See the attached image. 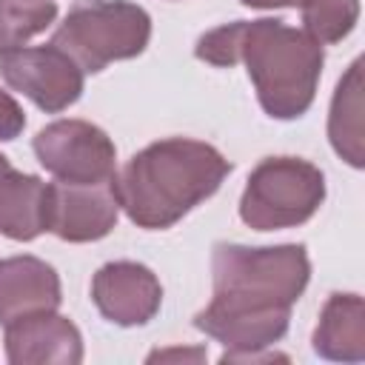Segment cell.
<instances>
[{
  "mask_svg": "<svg viewBox=\"0 0 365 365\" xmlns=\"http://www.w3.org/2000/svg\"><path fill=\"white\" fill-rule=\"evenodd\" d=\"M211 302L194 314V328L225 345L220 362H240L245 354L279 342L291 322V305L311 279L305 245H237L211 248Z\"/></svg>",
  "mask_w": 365,
  "mask_h": 365,
  "instance_id": "6da1fadb",
  "label": "cell"
},
{
  "mask_svg": "<svg viewBox=\"0 0 365 365\" xmlns=\"http://www.w3.org/2000/svg\"><path fill=\"white\" fill-rule=\"evenodd\" d=\"M194 54L217 68L245 63L257 100L274 120H297L311 108L325 63V51L311 34L277 17L217 26L197 40Z\"/></svg>",
  "mask_w": 365,
  "mask_h": 365,
  "instance_id": "7a4b0ae2",
  "label": "cell"
},
{
  "mask_svg": "<svg viewBox=\"0 0 365 365\" xmlns=\"http://www.w3.org/2000/svg\"><path fill=\"white\" fill-rule=\"evenodd\" d=\"M231 163L202 140L165 137L137 151L114 177L120 208L137 228L163 231L217 194Z\"/></svg>",
  "mask_w": 365,
  "mask_h": 365,
  "instance_id": "3957f363",
  "label": "cell"
},
{
  "mask_svg": "<svg viewBox=\"0 0 365 365\" xmlns=\"http://www.w3.org/2000/svg\"><path fill=\"white\" fill-rule=\"evenodd\" d=\"M148 40L151 17L131 0H80L51 34V46L63 48L86 74L143 54Z\"/></svg>",
  "mask_w": 365,
  "mask_h": 365,
  "instance_id": "277c9868",
  "label": "cell"
},
{
  "mask_svg": "<svg viewBox=\"0 0 365 365\" xmlns=\"http://www.w3.org/2000/svg\"><path fill=\"white\" fill-rule=\"evenodd\" d=\"M325 200V174L299 157H265L248 174L240 220L254 231H279L308 222Z\"/></svg>",
  "mask_w": 365,
  "mask_h": 365,
  "instance_id": "5b68a950",
  "label": "cell"
},
{
  "mask_svg": "<svg viewBox=\"0 0 365 365\" xmlns=\"http://www.w3.org/2000/svg\"><path fill=\"white\" fill-rule=\"evenodd\" d=\"M31 148L40 165L63 182H106L117 177V148L88 120H54L34 134Z\"/></svg>",
  "mask_w": 365,
  "mask_h": 365,
  "instance_id": "8992f818",
  "label": "cell"
},
{
  "mask_svg": "<svg viewBox=\"0 0 365 365\" xmlns=\"http://www.w3.org/2000/svg\"><path fill=\"white\" fill-rule=\"evenodd\" d=\"M0 77L9 88L29 97L46 114H57L74 106L86 83V71L51 43L0 51Z\"/></svg>",
  "mask_w": 365,
  "mask_h": 365,
  "instance_id": "52a82bcc",
  "label": "cell"
},
{
  "mask_svg": "<svg viewBox=\"0 0 365 365\" xmlns=\"http://www.w3.org/2000/svg\"><path fill=\"white\" fill-rule=\"evenodd\" d=\"M120 217L114 180L106 182H46V231L63 242L103 240Z\"/></svg>",
  "mask_w": 365,
  "mask_h": 365,
  "instance_id": "ba28073f",
  "label": "cell"
},
{
  "mask_svg": "<svg viewBox=\"0 0 365 365\" xmlns=\"http://www.w3.org/2000/svg\"><path fill=\"white\" fill-rule=\"evenodd\" d=\"M91 302L108 322L134 328L157 317L163 285L148 265L134 259H114L97 268L91 279Z\"/></svg>",
  "mask_w": 365,
  "mask_h": 365,
  "instance_id": "9c48e42d",
  "label": "cell"
},
{
  "mask_svg": "<svg viewBox=\"0 0 365 365\" xmlns=\"http://www.w3.org/2000/svg\"><path fill=\"white\" fill-rule=\"evenodd\" d=\"M11 365H77L83 362L80 328L57 311H34L3 325Z\"/></svg>",
  "mask_w": 365,
  "mask_h": 365,
  "instance_id": "30bf717a",
  "label": "cell"
},
{
  "mask_svg": "<svg viewBox=\"0 0 365 365\" xmlns=\"http://www.w3.org/2000/svg\"><path fill=\"white\" fill-rule=\"evenodd\" d=\"M60 302V277L46 259L29 254L0 259V325L34 311H57Z\"/></svg>",
  "mask_w": 365,
  "mask_h": 365,
  "instance_id": "8fae6325",
  "label": "cell"
},
{
  "mask_svg": "<svg viewBox=\"0 0 365 365\" xmlns=\"http://www.w3.org/2000/svg\"><path fill=\"white\" fill-rule=\"evenodd\" d=\"M314 351L331 362L365 359V302L359 294H331L311 336Z\"/></svg>",
  "mask_w": 365,
  "mask_h": 365,
  "instance_id": "7c38bea8",
  "label": "cell"
},
{
  "mask_svg": "<svg viewBox=\"0 0 365 365\" xmlns=\"http://www.w3.org/2000/svg\"><path fill=\"white\" fill-rule=\"evenodd\" d=\"M46 231V182L34 174H0V234L29 242Z\"/></svg>",
  "mask_w": 365,
  "mask_h": 365,
  "instance_id": "4fadbf2b",
  "label": "cell"
},
{
  "mask_svg": "<svg viewBox=\"0 0 365 365\" xmlns=\"http://www.w3.org/2000/svg\"><path fill=\"white\" fill-rule=\"evenodd\" d=\"M328 140L334 151L354 168L365 165L362 154V60H354L345 77L336 83L331 114H328Z\"/></svg>",
  "mask_w": 365,
  "mask_h": 365,
  "instance_id": "5bb4252c",
  "label": "cell"
},
{
  "mask_svg": "<svg viewBox=\"0 0 365 365\" xmlns=\"http://www.w3.org/2000/svg\"><path fill=\"white\" fill-rule=\"evenodd\" d=\"M57 17V0H0V51L20 48Z\"/></svg>",
  "mask_w": 365,
  "mask_h": 365,
  "instance_id": "9a60e30c",
  "label": "cell"
},
{
  "mask_svg": "<svg viewBox=\"0 0 365 365\" xmlns=\"http://www.w3.org/2000/svg\"><path fill=\"white\" fill-rule=\"evenodd\" d=\"M302 31L319 46L345 40L359 20V0H302Z\"/></svg>",
  "mask_w": 365,
  "mask_h": 365,
  "instance_id": "2e32d148",
  "label": "cell"
},
{
  "mask_svg": "<svg viewBox=\"0 0 365 365\" xmlns=\"http://www.w3.org/2000/svg\"><path fill=\"white\" fill-rule=\"evenodd\" d=\"M23 128H26V114L20 103L0 88V143H11L14 137H20Z\"/></svg>",
  "mask_w": 365,
  "mask_h": 365,
  "instance_id": "e0dca14e",
  "label": "cell"
},
{
  "mask_svg": "<svg viewBox=\"0 0 365 365\" xmlns=\"http://www.w3.org/2000/svg\"><path fill=\"white\" fill-rule=\"evenodd\" d=\"M205 359V351L202 348H197V351H180V348H171V351H154L151 356H148V362H157V359Z\"/></svg>",
  "mask_w": 365,
  "mask_h": 365,
  "instance_id": "ac0fdd59",
  "label": "cell"
},
{
  "mask_svg": "<svg viewBox=\"0 0 365 365\" xmlns=\"http://www.w3.org/2000/svg\"><path fill=\"white\" fill-rule=\"evenodd\" d=\"M248 9H299L302 0H240Z\"/></svg>",
  "mask_w": 365,
  "mask_h": 365,
  "instance_id": "d6986e66",
  "label": "cell"
},
{
  "mask_svg": "<svg viewBox=\"0 0 365 365\" xmlns=\"http://www.w3.org/2000/svg\"><path fill=\"white\" fill-rule=\"evenodd\" d=\"M9 168H11L9 157H6V154H0V174H3V171H9Z\"/></svg>",
  "mask_w": 365,
  "mask_h": 365,
  "instance_id": "ffe728a7",
  "label": "cell"
}]
</instances>
